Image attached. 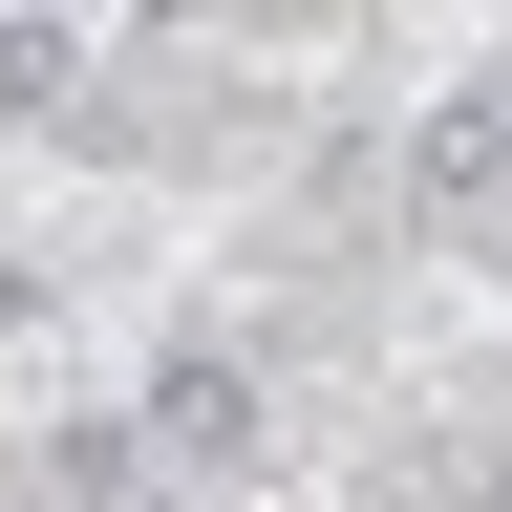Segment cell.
Returning a JSON list of instances; mask_svg holds the SVG:
<instances>
[{
  "instance_id": "2",
  "label": "cell",
  "mask_w": 512,
  "mask_h": 512,
  "mask_svg": "<svg viewBox=\"0 0 512 512\" xmlns=\"http://www.w3.org/2000/svg\"><path fill=\"white\" fill-rule=\"evenodd\" d=\"M491 192H512V128H491V86H448V107L406 128V214L470 256V235H491Z\"/></svg>"
},
{
  "instance_id": "1",
  "label": "cell",
  "mask_w": 512,
  "mask_h": 512,
  "mask_svg": "<svg viewBox=\"0 0 512 512\" xmlns=\"http://www.w3.org/2000/svg\"><path fill=\"white\" fill-rule=\"evenodd\" d=\"M107 427H128V470L235 491V470H256V363H235V342H171V363H150V406H107Z\"/></svg>"
},
{
  "instance_id": "3",
  "label": "cell",
  "mask_w": 512,
  "mask_h": 512,
  "mask_svg": "<svg viewBox=\"0 0 512 512\" xmlns=\"http://www.w3.org/2000/svg\"><path fill=\"white\" fill-rule=\"evenodd\" d=\"M0 107H22V128H86V43H64V22H0Z\"/></svg>"
},
{
  "instance_id": "5",
  "label": "cell",
  "mask_w": 512,
  "mask_h": 512,
  "mask_svg": "<svg viewBox=\"0 0 512 512\" xmlns=\"http://www.w3.org/2000/svg\"><path fill=\"white\" fill-rule=\"evenodd\" d=\"M22 320H43V278H22V256H0V342H22Z\"/></svg>"
},
{
  "instance_id": "4",
  "label": "cell",
  "mask_w": 512,
  "mask_h": 512,
  "mask_svg": "<svg viewBox=\"0 0 512 512\" xmlns=\"http://www.w3.org/2000/svg\"><path fill=\"white\" fill-rule=\"evenodd\" d=\"M43 491H64V512H150V470H128V427H107V406H86V427H43Z\"/></svg>"
}]
</instances>
